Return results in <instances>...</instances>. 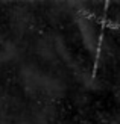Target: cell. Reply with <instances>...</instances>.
<instances>
[{
	"instance_id": "6da1fadb",
	"label": "cell",
	"mask_w": 120,
	"mask_h": 124,
	"mask_svg": "<svg viewBox=\"0 0 120 124\" xmlns=\"http://www.w3.org/2000/svg\"><path fill=\"white\" fill-rule=\"evenodd\" d=\"M78 27H79L82 44H84V47L94 56V54L97 53V48H99V36H100L96 23H94L90 17L81 15L78 18Z\"/></svg>"
}]
</instances>
